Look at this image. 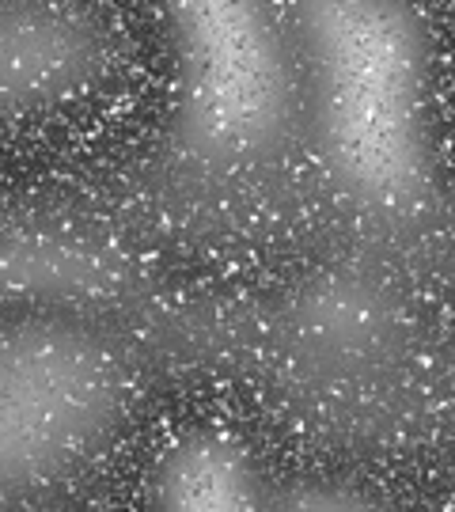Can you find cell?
Masks as SVG:
<instances>
[{
	"label": "cell",
	"instance_id": "2",
	"mask_svg": "<svg viewBox=\"0 0 455 512\" xmlns=\"http://www.w3.org/2000/svg\"><path fill=\"white\" fill-rule=\"evenodd\" d=\"M171 57V129L205 167H247L300 118L281 0H156Z\"/></svg>",
	"mask_w": 455,
	"mask_h": 512
},
{
	"label": "cell",
	"instance_id": "3",
	"mask_svg": "<svg viewBox=\"0 0 455 512\" xmlns=\"http://www.w3.org/2000/svg\"><path fill=\"white\" fill-rule=\"evenodd\" d=\"M129 368L103 334L23 319L0 346V497L27 501L80 475L122 429Z\"/></svg>",
	"mask_w": 455,
	"mask_h": 512
},
{
	"label": "cell",
	"instance_id": "1",
	"mask_svg": "<svg viewBox=\"0 0 455 512\" xmlns=\"http://www.w3.org/2000/svg\"><path fill=\"white\" fill-rule=\"evenodd\" d=\"M300 118L338 194L410 213L433 183V46L414 0H281Z\"/></svg>",
	"mask_w": 455,
	"mask_h": 512
},
{
	"label": "cell",
	"instance_id": "5",
	"mask_svg": "<svg viewBox=\"0 0 455 512\" xmlns=\"http://www.w3.org/2000/svg\"><path fill=\"white\" fill-rule=\"evenodd\" d=\"M148 501L167 512H243L273 505L255 452L220 425H194L167 440L148 471Z\"/></svg>",
	"mask_w": 455,
	"mask_h": 512
},
{
	"label": "cell",
	"instance_id": "4",
	"mask_svg": "<svg viewBox=\"0 0 455 512\" xmlns=\"http://www.w3.org/2000/svg\"><path fill=\"white\" fill-rule=\"evenodd\" d=\"M110 69V35L65 0H12L0 27L4 114L35 118L88 95Z\"/></svg>",
	"mask_w": 455,
	"mask_h": 512
}]
</instances>
